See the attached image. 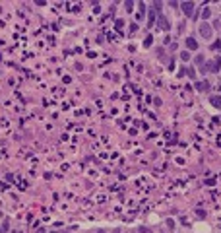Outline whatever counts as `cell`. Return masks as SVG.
Instances as JSON below:
<instances>
[{"label":"cell","instance_id":"6da1fadb","mask_svg":"<svg viewBox=\"0 0 221 233\" xmlns=\"http://www.w3.org/2000/svg\"><path fill=\"white\" fill-rule=\"evenodd\" d=\"M200 35L204 39H209L212 37V27H209L208 23H202V25H200Z\"/></svg>","mask_w":221,"mask_h":233},{"label":"cell","instance_id":"7a4b0ae2","mask_svg":"<svg viewBox=\"0 0 221 233\" xmlns=\"http://www.w3.org/2000/svg\"><path fill=\"white\" fill-rule=\"evenodd\" d=\"M186 47H188L190 51H196V49H198V43H196V39H194V37H186Z\"/></svg>","mask_w":221,"mask_h":233},{"label":"cell","instance_id":"3957f363","mask_svg":"<svg viewBox=\"0 0 221 233\" xmlns=\"http://www.w3.org/2000/svg\"><path fill=\"white\" fill-rule=\"evenodd\" d=\"M192 10H194V4H192V2H184V4H182V12L186 14V16H190V14H192Z\"/></svg>","mask_w":221,"mask_h":233},{"label":"cell","instance_id":"277c9868","mask_svg":"<svg viewBox=\"0 0 221 233\" xmlns=\"http://www.w3.org/2000/svg\"><path fill=\"white\" fill-rule=\"evenodd\" d=\"M212 105L217 107V109H221V97H215V95H213V97H212Z\"/></svg>","mask_w":221,"mask_h":233},{"label":"cell","instance_id":"5b68a950","mask_svg":"<svg viewBox=\"0 0 221 233\" xmlns=\"http://www.w3.org/2000/svg\"><path fill=\"white\" fill-rule=\"evenodd\" d=\"M212 62H213V64H209V70H213V72H215V70H219L221 62H219V60H212Z\"/></svg>","mask_w":221,"mask_h":233},{"label":"cell","instance_id":"8992f818","mask_svg":"<svg viewBox=\"0 0 221 233\" xmlns=\"http://www.w3.org/2000/svg\"><path fill=\"white\" fill-rule=\"evenodd\" d=\"M159 23L163 25L165 29H169V23H167V19H165V16H159Z\"/></svg>","mask_w":221,"mask_h":233},{"label":"cell","instance_id":"52a82bcc","mask_svg":"<svg viewBox=\"0 0 221 233\" xmlns=\"http://www.w3.org/2000/svg\"><path fill=\"white\" fill-rule=\"evenodd\" d=\"M151 43H153V37H151V35H147V37L144 39V45H145V47H149Z\"/></svg>","mask_w":221,"mask_h":233},{"label":"cell","instance_id":"ba28073f","mask_svg":"<svg viewBox=\"0 0 221 233\" xmlns=\"http://www.w3.org/2000/svg\"><path fill=\"white\" fill-rule=\"evenodd\" d=\"M196 64H200V66L204 64V56H202V54H198V56H196Z\"/></svg>","mask_w":221,"mask_h":233},{"label":"cell","instance_id":"9c48e42d","mask_svg":"<svg viewBox=\"0 0 221 233\" xmlns=\"http://www.w3.org/2000/svg\"><path fill=\"white\" fill-rule=\"evenodd\" d=\"M202 16H204V19H208V18H209V10H204V14H202Z\"/></svg>","mask_w":221,"mask_h":233},{"label":"cell","instance_id":"30bf717a","mask_svg":"<svg viewBox=\"0 0 221 233\" xmlns=\"http://www.w3.org/2000/svg\"><path fill=\"white\" fill-rule=\"evenodd\" d=\"M219 47H221V41H215V43H213V47H212V49H219Z\"/></svg>","mask_w":221,"mask_h":233},{"label":"cell","instance_id":"8fae6325","mask_svg":"<svg viewBox=\"0 0 221 233\" xmlns=\"http://www.w3.org/2000/svg\"><path fill=\"white\" fill-rule=\"evenodd\" d=\"M97 233H105V231H103V229H101V231H97Z\"/></svg>","mask_w":221,"mask_h":233},{"label":"cell","instance_id":"7c38bea8","mask_svg":"<svg viewBox=\"0 0 221 233\" xmlns=\"http://www.w3.org/2000/svg\"><path fill=\"white\" fill-rule=\"evenodd\" d=\"M0 218H2V212H0Z\"/></svg>","mask_w":221,"mask_h":233}]
</instances>
